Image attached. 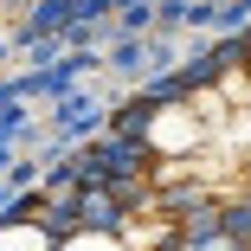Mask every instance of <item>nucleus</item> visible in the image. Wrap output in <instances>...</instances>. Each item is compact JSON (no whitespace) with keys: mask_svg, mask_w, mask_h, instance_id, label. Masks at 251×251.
I'll return each instance as SVG.
<instances>
[{"mask_svg":"<svg viewBox=\"0 0 251 251\" xmlns=\"http://www.w3.org/2000/svg\"><path fill=\"white\" fill-rule=\"evenodd\" d=\"M0 251H251V180L129 187L77 161L0 219Z\"/></svg>","mask_w":251,"mask_h":251,"instance_id":"1","label":"nucleus"},{"mask_svg":"<svg viewBox=\"0 0 251 251\" xmlns=\"http://www.w3.org/2000/svg\"><path fill=\"white\" fill-rule=\"evenodd\" d=\"M90 174L129 187H238L251 180V39L129 103L84 148Z\"/></svg>","mask_w":251,"mask_h":251,"instance_id":"2","label":"nucleus"}]
</instances>
